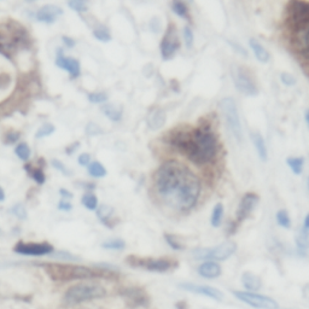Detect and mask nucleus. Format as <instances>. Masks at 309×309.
I'll return each mask as SVG.
<instances>
[{"label":"nucleus","instance_id":"obj_1","mask_svg":"<svg viewBox=\"0 0 309 309\" xmlns=\"http://www.w3.org/2000/svg\"><path fill=\"white\" fill-rule=\"evenodd\" d=\"M156 195L162 203L179 213L190 212L201 196V179L177 161H167L154 176Z\"/></svg>","mask_w":309,"mask_h":309},{"label":"nucleus","instance_id":"obj_2","mask_svg":"<svg viewBox=\"0 0 309 309\" xmlns=\"http://www.w3.org/2000/svg\"><path fill=\"white\" fill-rule=\"evenodd\" d=\"M169 144L198 166L210 163L218 155V138L209 124L192 130H177L169 136Z\"/></svg>","mask_w":309,"mask_h":309},{"label":"nucleus","instance_id":"obj_3","mask_svg":"<svg viewBox=\"0 0 309 309\" xmlns=\"http://www.w3.org/2000/svg\"><path fill=\"white\" fill-rule=\"evenodd\" d=\"M46 273L54 281H73V280H91V279L108 278L111 279L115 274L109 269H94L79 265L47 264L43 266Z\"/></svg>","mask_w":309,"mask_h":309},{"label":"nucleus","instance_id":"obj_4","mask_svg":"<svg viewBox=\"0 0 309 309\" xmlns=\"http://www.w3.org/2000/svg\"><path fill=\"white\" fill-rule=\"evenodd\" d=\"M285 27L292 35L308 32L309 27V5L303 0L290 1L285 11Z\"/></svg>","mask_w":309,"mask_h":309},{"label":"nucleus","instance_id":"obj_5","mask_svg":"<svg viewBox=\"0 0 309 309\" xmlns=\"http://www.w3.org/2000/svg\"><path fill=\"white\" fill-rule=\"evenodd\" d=\"M105 295L106 290L99 284L81 283L76 284L65 291L64 296H63V302L67 306H76L93 300L103 299Z\"/></svg>","mask_w":309,"mask_h":309},{"label":"nucleus","instance_id":"obj_6","mask_svg":"<svg viewBox=\"0 0 309 309\" xmlns=\"http://www.w3.org/2000/svg\"><path fill=\"white\" fill-rule=\"evenodd\" d=\"M26 28L16 22L0 23V50H13L27 42Z\"/></svg>","mask_w":309,"mask_h":309},{"label":"nucleus","instance_id":"obj_7","mask_svg":"<svg viewBox=\"0 0 309 309\" xmlns=\"http://www.w3.org/2000/svg\"><path fill=\"white\" fill-rule=\"evenodd\" d=\"M219 106H220L221 113L223 115V119H225L232 135L234 136L238 143H240L243 139V128L236 100L231 97H225L220 100Z\"/></svg>","mask_w":309,"mask_h":309},{"label":"nucleus","instance_id":"obj_8","mask_svg":"<svg viewBox=\"0 0 309 309\" xmlns=\"http://www.w3.org/2000/svg\"><path fill=\"white\" fill-rule=\"evenodd\" d=\"M127 264L132 267L138 268H145L149 272H156V273H165L169 272V270L174 269L177 267V260L169 259V258H146L141 259L138 256H128Z\"/></svg>","mask_w":309,"mask_h":309},{"label":"nucleus","instance_id":"obj_9","mask_svg":"<svg viewBox=\"0 0 309 309\" xmlns=\"http://www.w3.org/2000/svg\"><path fill=\"white\" fill-rule=\"evenodd\" d=\"M237 251V244L232 240L219 244L214 248L196 249L192 255L198 260H208V261H225L229 259Z\"/></svg>","mask_w":309,"mask_h":309},{"label":"nucleus","instance_id":"obj_10","mask_svg":"<svg viewBox=\"0 0 309 309\" xmlns=\"http://www.w3.org/2000/svg\"><path fill=\"white\" fill-rule=\"evenodd\" d=\"M232 80H233L234 86L242 94L248 95V97H255L259 94L258 85L254 80L253 75L245 67L236 65L232 68Z\"/></svg>","mask_w":309,"mask_h":309},{"label":"nucleus","instance_id":"obj_11","mask_svg":"<svg viewBox=\"0 0 309 309\" xmlns=\"http://www.w3.org/2000/svg\"><path fill=\"white\" fill-rule=\"evenodd\" d=\"M233 295L238 300L242 301L245 305L256 309H279L277 301L265 296V295L255 294L249 291H233Z\"/></svg>","mask_w":309,"mask_h":309},{"label":"nucleus","instance_id":"obj_12","mask_svg":"<svg viewBox=\"0 0 309 309\" xmlns=\"http://www.w3.org/2000/svg\"><path fill=\"white\" fill-rule=\"evenodd\" d=\"M13 251L16 254L24 256H46L51 255L54 253L53 245L50 243H26V242H18L17 244L13 247Z\"/></svg>","mask_w":309,"mask_h":309},{"label":"nucleus","instance_id":"obj_13","mask_svg":"<svg viewBox=\"0 0 309 309\" xmlns=\"http://www.w3.org/2000/svg\"><path fill=\"white\" fill-rule=\"evenodd\" d=\"M180 47V40L177 37V28L173 23H171L167 28L165 37H163L162 42H161L160 48H161V56L163 59L168 61L174 54L177 53Z\"/></svg>","mask_w":309,"mask_h":309},{"label":"nucleus","instance_id":"obj_14","mask_svg":"<svg viewBox=\"0 0 309 309\" xmlns=\"http://www.w3.org/2000/svg\"><path fill=\"white\" fill-rule=\"evenodd\" d=\"M260 202V197L256 195L255 192H248L243 196V198L240 199V203L238 206L237 209V222H243L245 219H248L251 215V213L254 212L256 207H258Z\"/></svg>","mask_w":309,"mask_h":309},{"label":"nucleus","instance_id":"obj_15","mask_svg":"<svg viewBox=\"0 0 309 309\" xmlns=\"http://www.w3.org/2000/svg\"><path fill=\"white\" fill-rule=\"evenodd\" d=\"M179 286L182 290L188 292H193V294L201 295V296L209 297V299L215 301H222L223 294L218 290L217 288H213L209 285H199V284H192V283H181Z\"/></svg>","mask_w":309,"mask_h":309},{"label":"nucleus","instance_id":"obj_16","mask_svg":"<svg viewBox=\"0 0 309 309\" xmlns=\"http://www.w3.org/2000/svg\"><path fill=\"white\" fill-rule=\"evenodd\" d=\"M56 65L61 69L65 70L67 73H69L70 78L76 79L80 76L81 74V65L80 62L78 59L73 58V57H67L64 56L62 50L57 51V57H56Z\"/></svg>","mask_w":309,"mask_h":309},{"label":"nucleus","instance_id":"obj_17","mask_svg":"<svg viewBox=\"0 0 309 309\" xmlns=\"http://www.w3.org/2000/svg\"><path fill=\"white\" fill-rule=\"evenodd\" d=\"M121 295L132 307H144L150 302L149 296L143 289L139 288H126L121 290Z\"/></svg>","mask_w":309,"mask_h":309},{"label":"nucleus","instance_id":"obj_18","mask_svg":"<svg viewBox=\"0 0 309 309\" xmlns=\"http://www.w3.org/2000/svg\"><path fill=\"white\" fill-rule=\"evenodd\" d=\"M62 15H63L62 7L53 4H46L37 11L35 17H37L38 21L42 22V23L52 24L54 23V22L57 21V18Z\"/></svg>","mask_w":309,"mask_h":309},{"label":"nucleus","instance_id":"obj_19","mask_svg":"<svg viewBox=\"0 0 309 309\" xmlns=\"http://www.w3.org/2000/svg\"><path fill=\"white\" fill-rule=\"evenodd\" d=\"M197 272H198V274L203 278L215 279V278L220 277L221 273H222V269H221V266L218 264V262L207 261V262H203L202 265H199Z\"/></svg>","mask_w":309,"mask_h":309},{"label":"nucleus","instance_id":"obj_20","mask_svg":"<svg viewBox=\"0 0 309 309\" xmlns=\"http://www.w3.org/2000/svg\"><path fill=\"white\" fill-rule=\"evenodd\" d=\"M97 217L99 219L100 222L103 223L104 226L109 227V228H113V227L116 225L115 222V209L111 206H108V204H102V206L98 207L97 209Z\"/></svg>","mask_w":309,"mask_h":309},{"label":"nucleus","instance_id":"obj_21","mask_svg":"<svg viewBox=\"0 0 309 309\" xmlns=\"http://www.w3.org/2000/svg\"><path fill=\"white\" fill-rule=\"evenodd\" d=\"M147 126L151 131H158L166 125L167 116L162 109H154L147 116Z\"/></svg>","mask_w":309,"mask_h":309},{"label":"nucleus","instance_id":"obj_22","mask_svg":"<svg viewBox=\"0 0 309 309\" xmlns=\"http://www.w3.org/2000/svg\"><path fill=\"white\" fill-rule=\"evenodd\" d=\"M251 141H253L254 146H255L256 152H258L259 158L261 161H267L268 160V151L266 146V141H265L264 136L258 132H254L250 134Z\"/></svg>","mask_w":309,"mask_h":309},{"label":"nucleus","instance_id":"obj_23","mask_svg":"<svg viewBox=\"0 0 309 309\" xmlns=\"http://www.w3.org/2000/svg\"><path fill=\"white\" fill-rule=\"evenodd\" d=\"M242 283L247 290H250L251 292L259 291L262 286L261 278L259 275L254 274L251 272H244L242 275Z\"/></svg>","mask_w":309,"mask_h":309},{"label":"nucleus","instance_id":"obj_24","mask_svg":"<svg viewBox=\"0 0 309 309\" xmlns=\"http://www.w3.org/2000/svg\"><path fill=\"white\" fill-rule=\"evenodd\" d=\"M249 45H250L251 50H253L254 54H255L256 59H258L259 62H261V63L269 62V58H270L269 52H268L266 48H265V46L261 45L258 40L251 38V39L249 40Z\"/></svg>","mask_w":309,"mask_h":309},{"label":"nucleus","instance_id":"obj_25","mask_svg":"<svg viewBox=\"0 0 309 309\" xmlns=\"http://www.w3.org/2000/svg\"><path fill=\"white\" fill-rule=\"evenodd\" d=\"M100 110H102V113L113 122L121 121L122 115H124V109H122V106H116L114 105V104H104L102 108H100Z\"/></svg>","mask_w":309,"mask_h":309},{"label":"nucleus","instance_id":"obj_26","mask_svg":"<svg viewBox=\"0 0 309 309\" xmlns=\"http://www.w3.org/2000/svg\"><path fill=\"white\" fill-rule=\"evenodd\" d=\"M308 231H309V217L305 218V221H303V226L301 228L300 233L297 234L296 237V244L297 249L302 253H306L307 251L308 247Z\"/></svg>","mask_w":309,"mask_h":309},{"label":"nucleus","instance_id":"obj_27","mask_svg":"<svg viewBox=\"0 0 309 309\" xmlns=\"http://www.w3.org/2000/svg\"><path fill=\"white\" fill-rule=\"evenodd\" d=\"M286 163L295 176H301L305 168V157H289L286 158Z\"/></svg>","mask_w":309,"mask_h":309},{"label":"nucleus","instance_id":"obj_28","mask_svg":"<svg viewBox=\"0 0 309 309\" xmlns=\"http://www.w3.org/2000/svg\"><path fill=\"white\" fill-rule=\"evenodd\" d=\"M172 10L174 13H177L180 18L191 22L190 10H188L187 5L182 1H173L172 2Z\"/></svg>","mask_w":309,"mask_h":309},{"label":"nucleus","instance_id":"obj_29","mask_svg":"<svg viewBox=\"0 0 309 309\" xmlns=\"http://www.w3.org/2000/svg\"><path fill=\"white\" fill-rule=\"evenodd\" d=\"M223 212H225V208H223L222 203H217L215 204L214 209L212 212V218H210V223L213 227H219L221 225V221L223 218Z\"/></svg>","mask_w":309,"mask_h":309},{"label":"nucleus","instance_id":"obj_30","mask_svg":"<svg viewBox=\"0 0 309 309\" xmlns=\"http://www.w3.org/2000/svg\"><path fill=\"white\" fill-rule=\"evenodd\" d=\"M87 169H88V174L93 177H104L106 176V169L104 168V166L98 161H94V162H91L88 166H87Z\"/></svg>","mask_w":309,"mask_h":309},{"label":"nucleus","instance_id":"obj_31","mask_svg":"<svg viewBox=\"0 0 309 309\" xmlns=\"http://www.w3.org/2000/svg\"><path fill=\"white\" fill-rule=\"evenodd\" d=\"M81 203L83 206L88 210H97L98 208V198L94 193L87 191L85 195L81 197Z\"/></svg>","mask_w":309,"mask_h":309},{"label":"nucleus","instance_id":"obj_32","mask_svg":"<svg viewBox=\"0 0 309 309\" xmlns=\"http://www.w3.org/2000/svg\"><path fill=\"white\" fill-rule=\"evenodd\" d=\"M15 154L18 158H20V160L28 161L29 158H31L32 150H31V147L28 146V144L21 143L15 147Z\"/></svg>","mask_w":309,"mask_h":309},{"label":"nucleus","instance_id":"obj_33","mask_svg":"<svg viewBox=\"0 0 309 309\" xmlns=\"http://www.w3.org/2000/svg\"><path fill=\"white\" fill-rule=\"evenodd\" d=\"M26 169L28 171L29 176L33 177V180H34L37 184H39V185L45 184L46 177H45V173H44V171L42 168H32V167L27 166Z\"/></svg>","mask_w":309,"mask_h":309},{"label":"nucleus","instance_id":"obj_34","mask_svg":"<svg viewBox=\"0 0 309 309\" xmlns=\"http://www.w3.org/2000/svg\"><path fill=\"white\" fill-rule=\"evenodd\" d=\"M275 219H277V222L279 226L284 227V228L289 229L291 228V219L289 217V213L286 210L281 209L278 210L277 215H275Z\"/></svg>","mask_w":309,"mask_h":309},{"label":"nucleus","instance_id":"obj_35","mask_svg":"<svg viewBox=\"0 0 309 309\" xmlns=\"http://www.w3.org/2000/svg\"><path fill=\"white\" fill-rule=\"evenodd\" d=\"M93 37L102 43H109L111 40V34L105 27H99V28L93 29Z\"/></svg>","mask_w":309,"mask_h":309},{"label":"nucleus","instance_id":"obj_36","mask_svg":"<svg viewBox=\"0 0 309 309\" xmlns=\"http://www.w3.org/2000/svg\"><path fill=\"white\" fill-rule=\"evenodd\" d=\"M102 248L104 249H108V250H124L126 248V243L122 239H110V240H106L102 244Z\"/></svg>","mask_w":309,"mask_h":309},{"label":"nucleus","instance_id":"obj_37","mask_svg":"<svg viewBox=\"0 0 309 309\" xmlns=\"http://www.w3.org/2000/svg\"><path fill=\"white\" fill-rule=\"evenodd\" d=\"M165 238H166L167 244H168L169 247L173 249V250L180 251V250H184L185 249V245L181 244V242H179V240H177V238L176 236H173V234L166 233Z\"/></svg>","mask_w":309,"mask_h":309},{"label":"nucleus","instance_id":"obj_38","mask_svg":"<svg viewBox=\"0 0 309 309\" xmlns=\"http://www.w3.org/2000/svg\"><path fill=\"white\" fill-rule=\"evenodd\" d=\"M10 213L12 215H15L17 219H20V220H26L27 219V209L22 203H17L11 207Z\"/></svg>","mask_w":309,"mask_h":309},{"label":"nucleus","instance_id":"obj_39","mask_svg":"<svg viewBox=\"0 0 309 309\" xmlns=\"http://www.w3.org/2000/svg\"><path fill=\"white\" fill-rule=\"evenodd\" d=\"M54 130H56V128H54L53 125H51V124L43 125L42 127H40L39 130H38L37 134H35V138L42 139V138H45V136L51 135V134L54 132Z\"/></svg>","mask_w":309,"mask_h":309},{"label":"nucleus","instance_id":"obj_40","mask_svg":"<svg viewBox=\"0 0 309 309\" xmlns=\"http://www.w3.org/2000/svg\"><path fill=\"white\" fill-rule=\"evenodd\" d=\"M87 98L91 103L94 104H103L108 100V94L104 92H93L87 94Z\"/></svg>","mask_w":309,"mask_h":309},{"label":"nucleus","instance_id":"obj_41","mask_svg":"<svg viewBox=\"0 0 309 309\" xmlns=\"http://www.w3.org/2000/svg\"><path fill=\"white\" fill-rule=\"evenodd\" d=\"M68 6L70 9L76 11V12H86L88 6H87V2L83 1V0H72V1L68 2Z\"/></svg>","mask_w":309,"mask_h":309},{"label":"nucleus","instance_id":"obj_42","mask_svg":"<svg viewBox=\"0 0 309 309\" xmlns=\"http://www.w3.org/2000/svg\"><path fill=\"white\" fill-rule=\"evenodd\" d=\"M51 165H52V167H53L54 169H57V171H58V172H61L63 176H65V177L70 176V171L67 168V166H65L64 163L62 162V161H59V160H57V158H54V160L51 161Z\"/></svg>","mask_w":309,"mask_h":309},{"label":"nucleus","instance_id":"obj_43","mask_svg":"<svg viewBox=\"0 0 309 309\" xmlns=\"http://www.w3.org/2000/svg\"><path fill=\"white\" fill-rule=\"evenodd\" d=\"M182 35H184V42L185 45L187 48H191L193 45V32L192 29L190 28L188 26H186L182 31Z\"/></svg>","mask_w":309,"mask_h":309},{"label":"nucleus","instance_id":"obj_44","mask_svg":"<svg viewBox=\"0 0 309 309\" xmlns=\"http://www.w3.org/2000/svg\"><path fill=\"white\" fill-rule=\"evenodd\" d=\"M86 133L91 136H95L103 134L104 131L97 124H94V122H89L86 126Z\"/></svg>","mask_w":309,"mask_h":309},{"label":"nucleus","instance_id":"obj_45","mask_svg":"<svg viewBox=\"0 0 309 309\" xmlns=\"http://www.w3.org/2000/svg\"><path fill=\"white\" fill-rule=\"evenodd\" d=\"M280 80L285 86L291 87L296 84V78L294 75H291L290 73H281L280 74Z\"/></svg>","mask_w":309,"mask_h":309},{"label":"nucleus","instance_id":"obj_46","mask_svg":"<svg viewBox=\"0 0 309 309\" xmlns=\"http://www.w3.org/2000/svg\"><path fill=\"white\" fill-rule=\"evenodd\" d=\"M21 134L18 132H9L5 135V143L6 144H15L16 141H18Z\"/></svg>","mask_w":309,"mask_h":309},{"label":"nucleus","instance_id":"obj_47","mask_svg":"<svg viewBox=\"0 0 309 309\" xmlns=\"http://www.w3.org/2000/svg\"><path fill=\"white\" fill-rule=\"evenodd\" d=\"M79 165L81 167H87L91 163V155L89 154H81L78 158Z\"/></svg>","mask_w":309,"mask_h":309},{"label":"nucleus","instance_id":"obj_48","mask_svg":"<svg viewBox=\"0 0 309 309\" xmlns=\"http://www.w3.org/2000/svg\"><path fill=\"white\" fill-rule=\"evenodd\" d=\"M58 209L62 210V212H70L73 209V204L69 201L62 199L61 202H58Z\"/></svg>","mask_w":309,"mask_h":309},{"label":"nucleus","instance_id":"obj_49","mask_svg":"<svg viewBox=\"0 0 309 309\" xmlns=\"http://www.w3.org/2000/svg\"><path fill=\"white\" fill-rule=\"evenodd\" d=\"M79 147H80V143H79V141H76V143L69 145V146H68L67 149H65V152H67L68 155H72V154H74V152L76 151V150L79 149Z\"/></svg>","mask_w":309,"mask_h":309},{"label":"nucleus","instance_id":"obj_50","mask_svg":"<svg viewBox=\"0 0 309 309\" xmlns=\"http://www.w3.org/2000/svg\"><path fill=\"white\" fill-rule=\"evenodd\" d=\"M63 43H64V45L67 46V47H74V46L76 45V42L74 39H72V38H68V37H63L62 38Z\"/></svg>","mask_w":309,"mask_h":309},{"label":"nucleus","instance_id":"obj_51","mask_svg":"<svg viewBox=\"0 0 309 309\" xmlns=\"http://www.w3.org/2000/svg\"><path fill=\"white\" fill-rule=\"evenodd\" d=\"M59 195H61L63 197V199H65V201L73 198V193L70 192V191L65 190V188H61V190H59Z\"/></svg>","mask_w":309,"mask_h":309},{"label":"nucleus","instance_id":"obj_52","mask_svg":"<svg viewBox=\"0 0 309 309\" xmlns=\"http://www.w3.org/2000/svg\"><path fill=\"white\" fill-rule=\"evenodd\" d=\"M231 44V46H233V47H236L234 48V50H236L238 53L239 54H243V56L244 57H248V53H247V51L244 50V47H242V46H239V45H237V44H234V43H229Z\"/></svg>","mask_w":309,"mask_h":309},{"label":"nucleus","instance_id":"obj_53","mask_svg":"<svg viewBox=\"0 0 309 309\" xmlns=\"http://www.w3.org/2000/svg\"><path fill=\"white\" fill-rule=\"evenodd\" d=\"M5 201V192L1 187H0V202H4Z\"/></svg>","mask_w":309,"mask_h":309},{"label":"nucleus","instance_id":"obj_54","mask_svg":"<svg viewBox=\"0 0 309 309\" xmlns=\"http://www.w3.org/2000/svg\"><path fill=\"white\" fill-rule=\"evenodd\" d=\"M308 116H309V113H308V110L306 111V114H305V117H306V122H307L308 124Z\"/></svg>","mask_w":309,"mask_h":309}]
</instances>
